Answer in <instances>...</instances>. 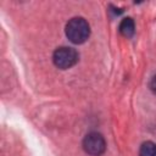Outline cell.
I'll return each mask as SVG.
<instances>
[{
  "instance_id": "cell-5",
  "label": "cell",
  "mask_w": 156,
  "mask_h": 156,
  "mask_svg": "<svg viewBox=\"0 0 156 156\" xmlns=\"http://www.w3.org/2000/svg\"><path fill=\"white\" fill-rule=\"evenodd\" d=\"M139 156H156V144L154 141H144L139 147Z\"/></svg>"
},
{
  "instance_id": "cell-6",
  "label": "cell",
  "mask_w": 156,
  "mask_h": 156,
  "mask_svg": "<svg viewBox=\"0 0 156 156\" xmlns=\"http://www.w3.org/2000/svg\"><path fill=\"white\" fill-rule=\"evenodd\" d=\"M150 89L152 90V93L154 94H156V74L151 78V80H150Z\"/></svg>"
},
{
  "instance_id": "cell-3",
  "label": "cell",
  "mask_w": 156,
  "mask_h": 156,
  "mask_svg": "<svg viewBox=\"0 0 156 156\" xmlns=\"http://www.w3.org/2000/svg\"><path fill=\"white\" fill-rule=\"evenodd\" d=\"M83 150L90 156H100L106 150V141L104 136L98 132L88 133L82 141Z\"/></svg>"
},
{
  "instance_id": "cell-4",
  "label": "cell",
  "mask_w": 156,
  "mask_h": 156,
  "mask_svg": "<svg viewBox=\"0 0 156 156\" xmlns=\"http://www.w3.org/2000/svg\"><path fill=\"white\" fill-rule=\"evenodd\" d=\"M118 29L124 38H132L135 33V23L130 17H126L121 21Z\"/></svg>"
},
{
  "instance_id": "cell-2",
  "label": "cell",
  "mask_w": 156,
  "mask_h": 156,
  "mask_svg": "<svg viewBox=\"0 0 156 156\" xmlns=\"http://www.w3.org/2000/svg\"><path fill=\"white\" fill-rule=\"evenodd\" d=\"M78 52L69 46H60L52 54V62L60 69H67L78 62Z\"/></svg>"
},
{
  "instance_id": "cell-1",
  "label": "cell",
  "mask_w": 156,
  "mask_h": 156,
  "mask_svg": "<svg viewBox=\"0 0 156 156\" xmlns=\"http://www.w3.org/2000/svg\"><path fill=\"white\" fill-rule=\"evenodd\" d=\"M65 33L71 43L83 44L90 35V26L83 17H73L67 22Z\"/></svg>"
}]
</instances>
